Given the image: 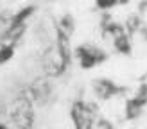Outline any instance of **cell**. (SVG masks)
<instances>
[{
  "mask_svg": "<svg viewBox=\"0 0 147 129\" xmlns=\"http://www.w3.org/2000/svg\"><path fill=\"white\" fill-rule=\"evenodd\" d=\"M9 120L16 129H34L36 113L29 90L20 91L9 108Z\"/></svg>",
  "mask_w": 147,
  "mask_h": 129,
  "instance_id": "6da1fadb",
  "label": "cell"
},
{
  "mask_svg": "<svg viewBox=\"0 0 147 129\" xmlns=\"http://www.w3.org/2000/svg\"><path fill=\"white\" fill-rule=\"evenodd\" d=\"M97 117V106L84 100H76L70 108V118L76 129H92Z\"/></svg>",
  "mask_w": 147,
  "mask_h": 129,
  "instance_id": "7a4b0ae2",
  "label": "cell"
},
{
  "mask_svg": "<svg viewBox=\"0 0 147 129\" xmlns=\"http://www.w3.org/2000/svg\"><path fill=\"white\" fill-rule=\"evenodd\" d=\"M41 67H43V70H45V74L49 77H59L70 64L61 57V54H59V50L56 48V45H52V47H49L45 52H43Z\"/></svg>",
  "mask_w": 147,
  "mask_h": 129,
  "instance_id": "3957f363",
  "label": "cell"
},
{
  "mask_svg": "<svg viewBox=\"0 0 147 129\" xmlns=\"http://www.w3.org/2000/svg\"><path fill=\"white\" fill-rule=\"evenodd\" d=\"M76 57L79 59L81 68H93L97 64L104 63L108 59V54L102 48H97L93 45H79L76 48Z\"/></svg>",
  "mask_w": 147,
  "mask_h": 129,
  "instance_id": "277c9868",
  "label": "cell"
},
{
  "mask_svg": "<svg viewBox=\"0 0 147 129\" xmlns=\"http://www.w3.org/2000/svg\"><path fill=\"white\" fill-rule=\"evenodd\" d=\"M145 106H147V83L140 84V88H138L136 95L126 100V118H127V120L138 118Z\"/></svg>",
  "mask_w": 147,
  "mask_h": 129,
  "instance_id": "5b68a950",
  "label": "cell"
},
{
  "mask_svg": "<svg viewBox=\"0 0 147 129\" xmlns=\"http://www.w3.org/2000/svg\"><path fill=\"white\" fill-rule=\"evenodd\" d=\"M93 86V93L99 100H108L115 95H120V93L126 91L124 86H119L117 83H113L111 79H95L92 83Z\"/></svg>",
  "mask_w": 147,
  "mask_h": 129,
  "instance_id": "8992f818",
  "label": "cell"
},
{
  "mask_svg": "<svg viewBox=\"0 0 147 129\" xmlns=\"http://www.w3.org/2000/svg\"><path fill=\"white\" fill-rule=\"evenodd\" d=\"M29 93H31V99L34 104H47L50 95H52V86H50V83L47 81V79H36V81L32 83V86L29 88Z\"/></svg>",
  "mask_w": 147,
  "mask_h": 129,
  "instance_id": "52a82bcc",
  "label": "cell"
},
{
  "mask_svg": "<svg viewBox=\"0 0 147 129\" xmlns=\"http://www.w3.org/2000/svg\"><path fill=\"white\" fill-rule=\"evenodd\" d=\"M34 13H36V5H25V7H22L20 11H16L11 16V20H9V24H7V25H24V24H27V20L31 18Z\"/></svg>",
  "mask_w": 147,
  "mask_h": 129,
  "instance_id": "ba28073f",
  "label": "cell"
},
{
  "mask_svg": "<svg viewBox=\"0 0 147 129\" xmlns=\"http://www.w3.org/2000/svg\"><path fill=\"white\" fill-rule=\"evenodd\" d=\"M113 45L117 48V52H120L124 56H129L131 54V40H129V36L124 32L120 36H117V38L113 40Z\"/></svg>",
  "mask_w": 147,
  "mask_h": 129,
  "instance_id": "9c48e42d",
  "label": "cell"
},
{
  "mask_svg": "<svg viewBox=\"0 0 147 129\" xmlns=\"http://www.w3.org/2000/svg\"><path fill=\"white\" fill-rule=\"evenodd\" d=\"M57 27H59L65 34L72 36L74 34V29H76V22H74V18L70 16V14H65V16L57 22Z\"/></svg>",
  "mask_w": 147,
  "mask_h": 129,
  "instance_id": "30bf717a",
  "label": "cell"
},
{
  "mask_svg": "<svg viewBox=\"0 0 147 129\" xmlns=\"http://www.w3.org/2000/svg\"><path fill=\"white\" fill-rule=\"evenodd\" d=\"M14 57V47L11 45H0V64L9 63Z\"/></svg>",
  "mask_w": 147,
  "mask_h": 129,
  "instance_id": "8fae6325",
  "label": "cell"
},
{
  "mask_svg": "<svg viewBox=\"0 0 147 129\" xmlns=\"http://www.w3.org/2000/svg\"><path fill=\"white\" fill-rule=\"evenodd\" d=\"M95 4H97V7H99V9H111V7H115L117 4H119V2H117V0H95Z\"/></svg>",
  "mask_w": 147,
  "mask_h": 129,
  "instance_id": "7c38bea8",
  "label": "cell"
},
{
  "mask_svg": "<svg viewBox=\"0 0 147 129\" xmlns=\"http://www.w3.org/2000/svg\"><path fill=\"white\" fill-rule=\"evenodd\" d=\"M92 129H115V127H113V124H111L109 120H106V118H99V120L93 124Z\"/></svg>",
  "mask_w": 147,
  "mask_h": 129,
  "instance_id": "4fadbf2b",
  "label": "cell"
},
{
  "mask_svg": "<svg viewBox=\"0 0 147 129\" xmlns=\"http://www.w3.org/2000/svg\"><path fill=\"white\" fill-rule=\"evenodd\" d=\"M138 25H140V18H138V16H131L129 22H127V36L131 32H135L138 29Z\"/></svg>",
  "mask_w": 147,
  "mask_h": 129,
  "instance_id": "5bb4252c",
  "label": "cell"
},
{
  "mask_svg": "<svg viewBox=\"0 0 147 129\" xmlns=\"http://www.w3.org/2000/svg\"><path fill=\"white\" fill-rule=\"evenodd\" d=\"M0 129H9V126L4 124V122H0Z\"/></svg>",
  "mask_w": 147,
  "mask_h": 129,
  "instance_id": "9a60e30c",
  "label": "cell"
},
{
  "mask_svg": "<svg viewBox=\"0 0 147 129\" xmlns=\"http://www.w3.org/2000/svg\"><path fill=\"white\" fill-rule=\"evenodd\" d=\"M117 2H119V4H127L129 0H117Z\"/></svg>",
  "mask_w": 147,
  "mask_h": 129,
  "instance_id": "2e32d148",
  "label": "cell"
}]
</instances>
